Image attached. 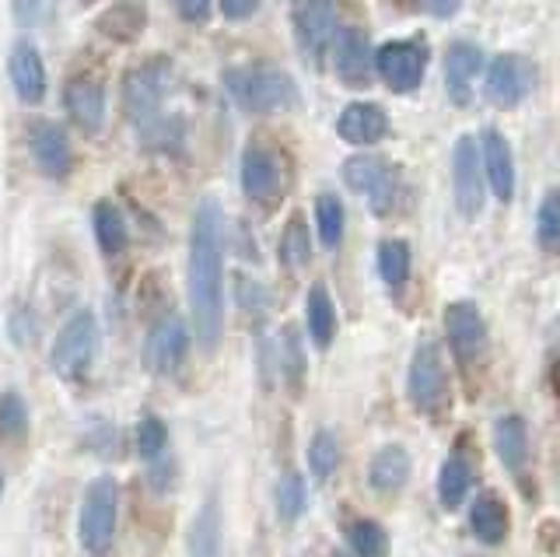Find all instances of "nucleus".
Listing matches in <instances>:
<instances>
[{
	"label": "nucleus",
	"instance_id": "f257e3e1",
	"mask_svg": "<svg viewBox=\"0 0 560 557\" xmlns=\"http://www.w3.org/2000/svg\"><path fill=\"white\" fill-rule=\"evenodd\" d=\"M189 316L203 351H214L224 334V211L214 197H203L189 224Z\"/></svg>",
	"mask_w": 560,
	"mask_h": 557
},
{
	"label": "nucleus",
	"instance_id": "f03ea898",
	"mask_svg": "<svg viewBox=\"0 0 560 557\" xmlns=\"http://www.w3.org/2000/svg\"><path fill=\"white\" fill-rule=\"evenodd\" d=\"M224 89L245 113H288L302 106L298 81L280 67H232L224 71Z\"/></svg>",
	"mask_w": 560,
	"mask_h": 557
},
{
	"label": "nucleus",
	"instance_id": "7ed1b4c3",
	"mask_svg": "<svg viewBox=\"0 0 560 557\" xmlns=\"http://www.w3.org/2000/svg\"><path fill=\"white\" fill-rule=\"evenodd\" d=\"M119 526V484L102 474L84 487L78 512V544L88 557H105L116 544Z\"/></svg>",
	"mask_w": 560,
	"mask_h": 557
},
{
	"label": "nucleus",
	"instance_id": "20e7f679",
	"mask_svg": "<svg viewBox=\"0 0 560 557\" xmlns=\"http://www.w3.org/2000/svg\"><path fill=\"white\" fill-rule=\"evenodd\" d=\"M98 344H102V334H98L95 312L78 309L74 316L60 326L57 340H52V351H49L52 372L67 382H81L88 372H92V364L98 358Z\"/></svg>",
	"mask_w": 560,
	"mask_h": 557
},
{
	"label": "nucleus",
	"instance_id": "39448f33",
	"mask_svg": "<svg viewBox=\"0 0 560 557\" xmlns=\"http://www.w3.org/2000/svg\"><path fill=\"white\" fill-rule=\"evenodd\" d=\"M407 396L417 414L424 417H442L452 404V382L448 369L442 358V347L424 340L417 344V351L410 358V372H407Z\"/></svg>",
	"mask_w": 560,
	"mask_h": 557
},
{
	"label": "nucleus",
	"instance_id": "423d86ee",
	"mask_svg": "<svg viewBox=\"0 0 560 557\" xmlns=\"http://www.w3.org/2000/svg\"><path fill=\"white\" fill-rule=\"evenodd\" d=\"M172 89V60L151 57L122 78V113L133 127H148L162 116V102Z\"/></svg>",
	"mask_w": 560,
	"mask_h": 557
},
{
	"label": "nucleus",
	"instance_id": "0eeeda50",
	"mask_svg": "<svg viewBox=\"0 0 560 557\" xmlns=\"http://www.w3.org/2000/svg\"><path fill=\"white\" fill-rule=\"evenodd\" d=\"M343 183L354 189L358 197H364L368 211L385 218L396 207L399 197V169L385 159V154H354L340 165Z\"/></svg>",
	"mask_w": 560,
	"mask_h": 557
},
{
	"label": "nucleus",
	"instance_id": "6e6552de",
	"mask_svg": "<svg viewBox=\"0 0 560 557\" xmlns=\"http://www.w3.org/2000/svg\"><path fill=\"white\" fill-rule=\"evenodd\" d=\"M337 0H291V25H294V43L302 49V57L319 67L329 54V46L337 43Z\"/></svg>",
	"mask_w": 560,
	"mask_h": 557
},
{
	"label": "nucleus",
	"instance_id": "1a4fd4ad",
	"mask_svg": "<svg viewBox=\"0 0 560 557\" xmlns=\"http://www.w3.org/2000/svg\"><path fill=\"white\" fill-rule=\"evenodd\" d=\"M533 84H536V67L518 54H504L487 63L483 98L498 109H515L529 98Z\"/></svg>",
	"mask_w": 560,
	"mask_h": 557
},
{
	"label": "nucleus",
	"instance_id": "9d476101",
	"mask_svg": "<svg viewBox=\"0 0 560 557\" xmlns=\"http://www.w3.org/2000/svg\"><path fill=\"white\" fill-rule=\"evenodd\" d=\"M483 151L477 148L472 137H459L452 151V194H455V211L463 218H477L483 211Z\"/></svg>",
	"mask_w": 560,
	"mask_h": 557
},
{
	"label": "nucleus",
	"instance_id": "9b49d317",
	"mask_svg": "<svg viewBox=\"0 0 560 557\" xmlns=\"http://www.w3.org/2000/svg\"><path fill=\"white\" fill-rule=\"evenodd\" d=\"M424 67H428V43H420V39L385 43L375 54L378 78L399 95H410L420 89V81H424Z\"/></svg>",
	"mask_w": 560,
	"mask_h": 557
},
{
	"label": "nucleus",
	"instance_id": "f8f14e48",
	"mask_svg": "<svg viewBox=\"0 0 560 557\" xmlns=\"http://www.w3.org/2000/svg\"><path fill=\"white\" fill-rule=\"evenodd\" d=\"M189 355V326L179 316H165L151 326L144 340V364L154 375H172L183 369Z\"/></svg>",
	"mask_w": 560,
	"mask_h": 557
},
{
	"label": "nucleus",
	"instance_id": "ddd939ff",
	"mask_svg": "<svg viewBox=\"0 0 560 557\" xmlns=\"http://www.w3.org/2000/svg\"><path fill=\"white\" fill-rule=\"evenodd\" d=\"M242 189L253 204H277L284 194V169L267 144H249L242 154Z\"/></svg>",
	"mask_w": 560,
	"mask_h": 557
},
{
	"label": "nucleus",
	"instance_id": "4468645a",
	"mask_svg": "<svg viewBox=\"0 0 560 557\" xmlns=\"http://www.w3.org/2000/svg\"><path fill=\"white\" fill-rule=\"evenodd\" d=\"M445 337L448 347L459 364H472L483 355V344H487V326L480 309L472 302H448L445 305Z\"/></svg>",
	"mask_w": 560,
	"mask_h": 557
},
{
	"label": "nucleus",
	"instance_id": "2eb2a0df",
	"mask_svg": "<svg viewBox=\"0 0 560 557\" xmlns=\"http://www.w3.org/2000/svg\"><path fill=\"white\" fill-rule=\"evenodd\" d=\"M28 151H32L35 165H39V172L49 179H67L70 169H74V151H70L67 130L49 124V119H35L32 124Z\"/></svg>",
	"mask_w": 560,
	"mask_h": 557
},
{
	"label": "nucleus",
	"instance_id": "dca6fc26",
	"mask_svg": "<svg viewBox=\"0 0 560 557\" xmlns=\"http://www.w3.org/2000/svg\"><path fill=\"white\" fill-rule=\"evenodd\" d=\"M63 109L81 134H98L105 124V89L92 74L70 78L63 89Z\"/></svg>",
	"mask_w": 560,
	"mask_h": 557
},
{
	"label": "nucleus",
	"instance_id": "f3484780",
	"mask_svg": "<svg viewBox=\"0 0 560 557\" xmlns=\"http://www.w3.org/2000/svg\"><path fill=\"white\" fill-rule=\"evenodd\" d=\"M8 74H11L18 98H22L25 106H39V102L46 98V89H49L46 63H43V54L35 43H28V39L14 43L11 57H8Z\"/></svg>",
	"mask_w": 560,
	"mask_h": 557
},
{
	"label": "nucleus",
	"instance_id": "a211bd4d",
	"mask_svg": "<svg viewBox=\"0 0 560 557\" xmlns=\"http://www.w3.org/2000/svg\"><path fill=\"white\" fill-rule=\"evenodd\" d=\"M483 74V49L472 43H452L445 49V92L452 106H469L472 84Z\"/></svg>",
	"mask_w": 560,
	"mask_h": 557
},
{
	"label": "nucleus",
	"instance_id": "6ab92c4d",
	"mask_svg": "<svg viewBox=\"0 0 560 557\" xmlns=\"http://www.w3.org/2000/svg\"><path fill=\"white\" fill-rule=\"evenodd\" d=\"M337 134L354 148H372L389 137V116L375 102H350L337 116Z\"/></svg>",
	"mask_w": 560,
	"mask_h": 557
},
{
	"label": "nucleus",
	"instance_id": "aec40b11",
	"mask_svg": "<svg viewBox=\"0 0 560 557\" xmlns=\"http://www.w3.org/2000/svg\"><path fill=\"white\" fill-rule=\"evenodd\" d=\"M332 67L337 78L350 89H364L372 81V46H368L364 28H343L332 43Z\"/></svg>",
	"mask_w": 560,
	"mask_h": 557
},
{
	"label": "nucleus",
	"instance_id": "412c9836",
	"mask_svg": "<svg viewBox=\"0 0 560 557\" xmlns=\"http://www.w3.org/2000/svg\"><path fill=\"white\" fill-rule=\"evenodd\" d=\"M410 474H413V460H410V449L407 445H382L372 460H368V487H372L375 495H399L402 487L410 484Z\"/></svg>",
	"mask_w": 560,
	"mask_h": 557
},
{
	"label": "nucleus",
	"instance_id": "4be33fe9",
	"mask_svg": "<svg viewBox=\"0 0 560 557\" xmlns=\"http://www.w3.org/2000/svg\"><path fill=\"white\" fill-rule=\"evenodd\" d=\"M480 151H483V172H487L490 194H494L501 204H508L515 197V154H512V144L504 141V134L483 130Z\"/></svg>",
	"mask_w": 560,
	"mask_h": 557
},
{
	"label": "nucleus",
	"instance_id": "5701e85b",
	"mask_svg": "<svg viewBox=\"0 0 560 557\" xmlns=\"http://www.w3.org/2000/svg\"><path fill=\"white\" fill-rule=\"evenodd\" d=\"M186 557H224V515L218 498H207L192 512L186 530Z\"/></svg>",
	"mask_w": 560,
	"mask_h": 557
},
{
	"label": "nucleus",
	"instance_id": "b1692460",
	"mask_svg": "<svg viewBox=\"0 0 560 557\" xmlns=\"http://www.w3.org/2000/svg\"><path fill=\"white\" fill-rule=\"evenodd\" d=\"M494 449L504 463L508 474L522 477L525 466H529V452H533V442H529V425H525L522 414H501L494 421Z\"/></svg>",
	"mask_w": 560,
	"mask_h": 557
},
{
	"label": "nucleus",
	"instance_id": "393cba45",
	"mask_svg": "<svg viewBox=\"0 0 560 557\" xmlns=\"http://www.w3.org/2000/svg\"><path fill=\"white\" fill-rule=\"evenodd\" d=\"M469 530L483 547H501L512 530V512L498 491H483L469 509Z\"/></svg>",
	"mask_w": 560,
	"mask_h": 557
},
{
	"label": "nucleus",
	"instance_id": "a878e982",
	"mask_svg": "<svg viewBox=\"0 0 560 557\" xmlns=\"http://www.w3.org/2000/svg\"><path fill=\"white\" fill-rule=\"evenodd\" d=\"M472 484H477V474H472V463L463 449H452L442 469H438V501H442L445 512L463 509L466 498L472 495Z\"/></svg>",
	"mask_w": 560,
	"mask_h": 557
},
{
	"label": "nucleus",
	"instance_id": "bb28decb",
	"mask_svg": "<svg viewBox=\"0 0 560 557\" xmlns=\"http://www.w3.org/2000/svg\"><path fill=\"white\" fill-rule=\"evenodd\" d=\"M305 329H308V340L326 351L337 337V305H332V294L326 285H312L308 288V299H305Z\"/></svg>",
	"mask_w": 560,
	"mask_h": 557
},
{
	"label": "nucleus",
	"instance_id": "cd10ccee",
	"mask_svg": "<svg viewBox=\"0 0 560 557\" xmlns=\"http://www.w3.org/2000/svg\"><path fill=\"white\" fill-rule=\"evenodd\" d=\"M148 25V8L144 0H119V4L105 8L98 19H95V28L102 32V36L109 39H119V43H130L137 39L140 32H144Z\"/></svg>",
	"mask_w": 560,
	"mask_h": 557
},
{
	"label": "nucleus",
	"instance_id": "c85d7f7f",
	"mask_svg": "<svg viewBox=\"0 0 560 557\" xmlns=\"http://www.w3.org/2000/svg\"><path fill=\"white\" fill-rule=\"evenodd\" d=\"M92 229H95V242L105 256H119L127 250L130 242V229H127V218L113 204V200H98L95 211H92Z\"/></svg>",
	"mask_w": 560,
	"mask_h": 557
},
{
	"label": "nucleus",
	"instance_id": "c756f323",
	"mask_svg": "<svg viewBox=\"0 0 560 557\" xmlns=\"http://www.w3.org/2000/svg\"><path fill=\"white\" fill-rule=\"evenodd\" d=\"M305 463H308V474L326 484L332 474H337V466H340V439H337V431L332 428H319L308 439V449H305Z\"/></svg>",
	"mask_w": 560,
	"mask_h": 557
},
{
	"label": "nucleus",
	"instance_id": "7c9ffc66",
	"mask_svg": "<svg viewBox=\"0 0 560 557\" xmlns=\"http://www.w3.org/2000/svg\"><path fill=\"white\" fill-rule=\"evenodd\" d=\"M410 267H413V253L402 239H385L378 242V274L389 288H402L410 281Z\"/></svg>",
	"mask_w": 560,
	"mask_h": 557
},
{
	"label": "nucleus",
	"instance_id": "2f4dec72",
	"mask_svg": "<svg viewBox=\"0 0 560 557\" xmlns=\"http://www.w3.org/2000/svg\"><path fill=\"white\" fill-rule=\"evenodd\" d=\"M312 259V232L305 218H291L284 224V235H280V264L288 270H305Z\"/></svg>",
	"mask_w": 560,
	"mask_h": 557
},
{
	"label": "nucleus",
	"instance_id": "473e14b6",
	"mask_svg": "<svg viewBox=\"0 0 560 557\" xmlns=\"http://www.w3.org/2000/svg\"><path fill=\"white\" fill-rule=\"evenodd\" d=\"M273 504H277V515L284 522L302 519L308 512V484H305V477L294 474V469H288V474L277 480Z\"/></svg>",
	"mask_w": 560,
	"mask_h": 557
},
{
	"label": "nucleus",
	"instance_id": "72a5a7b5",
	"mask_svg": "<svg viewBox=\"0 0 560 557\" xmlns=\"http://www.w3.org/2000/svg\"><path fill=\"white\" fill-rule=\"evenodd\" d=\"M315 232H319V242L326 250H337L340 246V239H343V204L340 197H332V194H319L315 197Z\"/></svg>",
	"mask_w": 560,
	"mask_h": 557
},
{
	"label": "nucleus",
	"instance_id": "f704fd0d",
	"mask_svg": "<svg viewBox=\"0 0 560 557\" xmlns=\"http://www.w3.org/2000/svg\"><path fill=\"white\" fill-rule=\"evenodd\" d=\"M350 550H354V557H389L393 544L382 522L358 519L354 526H350Z\"/></svg>",
	"mask_w": 560,
	"mask_h": 557
},
{
	"label": "nucleus",
	"instance_id": "c9c22d12",
	"mask_svg": "<svg viewBox=\"0 0 560 557\" xmlns=\"http://www.w3.org/2000/svg\"><path fill=\"white\" fill-rule=\"evenodd\" d=\"M305 369H308V358H305V347H302V334H298L294 326H288L284 334H280V372H284L288 386L302 390Z\"/></svg>",
	"mask_w": 560,
	"mask_h": 557
},
{
	"label": "nucleus",
	"instance_id": "e433bc0d",
	"mask_svg": "<svg viewBox=\"0 0 560 557\" xmlns=\"http://www.w3.org/2000/svg\"><path fill=\"white\" fill-rule=\"evenodd\" d=\"M133 445L140 452V460H162V452L168 449V428L162 417H154V414H144L137 421V431H133Z\"/></svg>",
	"mask_w": 560,
	"mask_h": 557
},
{
	"label": "nucleus",
	"instance_id": "4c0bfd02",
	"mask_svg": "<svg viewBox=\"0 0 560 557\" xmlns=\"http://www.w3.org/2000/svg\"><path fill=\"white\" fill-rule=\"evenodd\" d=\"M536 242L547 253L560 250V189H550L536 211Z\"/></svg>",
	"mask_w": 560,
	"mask_h": 557
},
{
	"label": "nucleus",
	"instance_id": "58836bf2",
	"mask_svg": "<svg viewBox=\"0 0 560 557\" xmlns=\"http://www.w3.org/2000/svg\"><path fill=\"white\" fill-rule=\"evenodd\" d=\"M28 431V404L18 393H0V434L22 439Z\"/></svg>",
	"mask_w": 560,
	"mask_h": 557
},
{
	"label": "nucleus",
	"instance_id": "ea45409f",
	"mask_svg": "<svg viewBox=\"0 0 560 557\" xmlns=\"http://www.w3.org/2000/svg\"><path fill=\"white\" fill-rule=\"evenodd\" d=\"M235 281H238V302H242V309H249V312H267L270 309V291L262 288L259 281H249L245 274H238Z\"/></svg>",
	"mask_w": 560,
	"mask_h": 557
},
{
	"label": "nucleus",
	"instance_id": "a19ab883",
	"mask_svg": "<svg viewBox=\"0 0 560 557\" xmlns=\"http://www.w3.org/2000/svg\"><path fill=\"white\" fill-rule=\"evenodd\" d=\"M11 337H14L18 347L35 344V337H39V323H35L32 312H25V309L14 312V316H11Z\"/></svg>",
	"mask_w": 560,
	"mask_h": 557
},
{
	"label": "nucleus",
	"instance_id": "79ce46f5",
	"mask_svg": "<svg viewBox=\"0 0 560 557\" xmlns=\"http://www.w3.org/2000/svg\"><path fill=\"white\" fill-rule=\"evenodd\" d=\"M259 11V0H221V14L228 22H245Z\"/></svg>",
	"mask_w": 560,
	"mask_h": 557
},
{
	"label": "nucleus",
	"instance_id": "37998d69",
	"mask_svg": "<svg viewBox=\"0 0 560 557\" xmlns=\"http://www.w3.org/2000/svg\"><path fill=\"white\" fill-rule=\"evenodd\" d=\"M175 4H179V14L192 25H200V22L210 19V0H175Z\"/></svg>",
	"mask_w": 560,
	"mask_h": 557
},
{
	"label": "nucleus",
	"instance_id": "c03bdc74",
	"mask_svg": "<svg viewBox=\"0 0 560 557\" xmlns=\"http://www.w3.org/2000/svg\"><path fill=\"white\" fill-rule=\"evenodd\" d=\"M410 4H417L420 11L434 14V19H452V14L459 11L463 0H410Z\"/></svg>",
	"mask_w": 560,
	"mask_h": 557
},
{
	"label": "nucleus",
	"instance_id": "a18cd8bd",
	"mask_svg": "<svg viewBox=\"0 0 560 557\" xmlns=\"http://www.w3.org/2000/svg\"><path fill=\"white\" fill-rule=\"evenodd\" d=\"M550 340L560 347V320H557V323H553V329H550Z\"/></svg>",
	"mask_w": 560,
	"mask_h": 557
},
{
	"label": "nucleus",
	"instance_id": "49530a36",
	"mask_svg": "<svg viewBox=\"0 0 560 557\" xmlns=\"http://www.w3.org/2000/svg\"><path fill=\"white\" fill-rule=\"evenodd\" d=\"M0 495H4V469H0Z\"/></svg>",
	"mask_w": 560,
	"mask_h": 557
},
{
	"label": "nucleus",
	"instance_id": "de8ad7c7",
	"mask_svg": "<svg viewBox=\"0 0 560 557\" xmlns=\"http://www.w3.org/2000/svg\"><path fill=\"white\" fill-rule=\"evenodd\" d=\"M332 557H343V554H332Z\"/></svg>",
	"mask_w": 560,
	"mask_h": 557
}]
</instances>
